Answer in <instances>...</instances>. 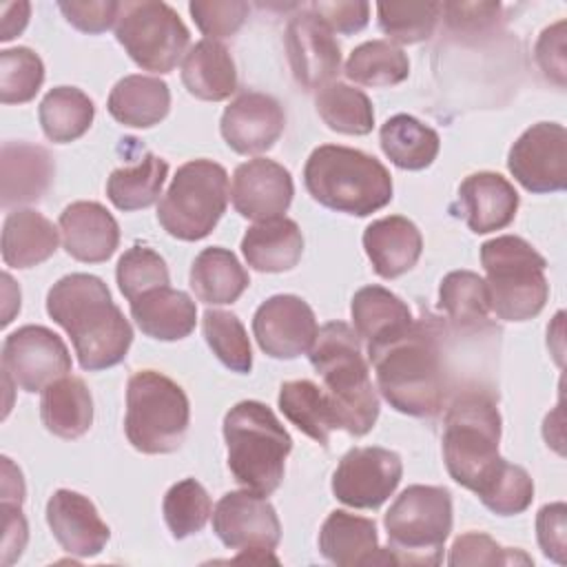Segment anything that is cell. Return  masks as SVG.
<instances>
[{"label": "cell", "mask_w": 567, "mask_h": 567, "mask_svg": "<svg viewBox=\"0 0 567 567\" xmlns=\"http://www.w3.org/2000/svg\"><path fill=\"white\" fill-rule=\"evenodd\" d=\"M248 284L246 268L228 248H204L190 266V288L204 303H233L244 295Z\"/></svg>", "instance_id": "32"}, {"label": "cell", "mask_w": 567, "mask_h": 567, "mask_svg": "<svg viewBox=\"0 0 567 567\" xmlns=\"http://www.w3.org/2000/svg\"><path fill=\"white\" fill-rule=\"evenodd\" d=\"M228 204V173L213 159L182 164L157 204V221L182 241H197L213 233Z\"/></svg>", "instance_id": "10"}, {"label": "cell", "mask_w": 567, "mask_h": 567, "mask_svg": "<svg viewBox=\"0 0 567 567\" xmlns=\"http://www.w3.org/2000/svg\"><path fill=\"white\" fill-rule=\"evenodd\" d=\"M507 168L529 193H558L567 184V131L556 122L529 126L509 148Z\"/></svg>", "instance_id": "14"}, {"label": "cell", "mask_w": 567, "mask_h": 567, "mask_svg": "<svg viewBox=\"0 0 567 567\" xmlns=\"http://www.w3.org/2000/svg\"><path fill=\"white\" fill-rule=\"evenodd\" d=\"M383 399L401 414L434 416L445 401V372L441 365L439 326L432 319L412 321L403 332L370 343Z\"/></svg>", "instance_id": "2"}, {"label": "cell", "mask_w": 567, "mask_h": 567, "mask_svg": "<svg viewBox=\"0 0 567 567\" xmlns=\"http://www.w3.org/2000/svg\"><path fill=\"white\" fill-rule=\"evenodd\" d=\"M188 11L206 40H219L237 33L248 18V4L241 0H193Z\"/></svg>", "instance_id": "47"}, {"label": "cell", "mask_w": 567, "mask_h": 567, "mask_svg": "<svg viewBox=\"0 0 567 567\" xmlns=\"http://www.w3.org/2000/svg\"><path fill=\"white\" fill-rule=\"evenodd\" d=\"M204 339L213 354L233 372L248 374L252 368L250 341L244 323L226 310H206L202 319Z\"/></svg>", "instance_id": "41"}, {"label": "cell", "mask_w": 567, "mask_h": 567, "mask_svg": "<svg viewBox=\"0 0 567 567\" xmlns=\"http://www.w3.org/2000/svg\"><path fill=\"white\" fill-rule=\"evenodd\" d=\"M303 184L321 206L357 217L372 215L392 199L388 168L377 157L339 144H323L310 153Z\"/></svg>", "instance_id": "4"}, {"label": "cell", "mask_w": 567, "mask_h": 567, "mask_svg": "<svg viewBox=\"0 0 567 567\" xmlns=\"http://www.w3.org/2000/svg\"><path fill=\"white\" fill-rule=\"evenodd\" d=\"M168 175L166 159L155 153H144L137 164L115 168L106 179V195L120 210H140L151 206Z\"/></svg>", "instance_id": "37"}, {"label": "cell", "mask_w": 567, "mask_h": 567, "mask_svg": "<svg viewBox=\"0 0 567 567\" xmlns=\"http://www.w3.org/2000/svg\"><path fill=\"white\" fill-rule=\"evenodd\" d=\"M64 250L84 264L106 261L120 244L115 217L97 202H73L60 213Z\"/></svg>", "instance_id": "21"}, {"label": "cell", "mask_w": 567, "mask_h": 567, "mask_svg": "<svg viewBox=\"0 0 567 567\" xmlns=\"http://www.w3.org/2000/svg\"><path fill=\"white\" fill-rule=\"evenodd\" d=\"M131 317L146 337L177 341L195 330L197 306L186 292L159 286L131 301Z\"/></svg>", "instance_id": "26"}, {"label": "cell", "mask_w": 567, "mask_h": 567, "mask_svg": "<svg viewBox=\"0 0 567 567\" xmlns=\"http://www.w3.org/2000/svg\"><path fill=\"white\" fill-rule=\"evenodd\" d=\"M47 312L71 337L82 370L113 368L131 348V323L95 275L71 272L58 279L47 295Z\"/></svg>", "instance_id": "1"}, {"label": "cell", "mask_w": 567, "mask_h": 567, "mask_svg": "<svg viewBox=\"0 0 567 567\" xmlns=\"http://www.w3.org/2000/svg\"><path fill=\"white\" fill-rule=\"evenodd\" d=\"M319 549L323 558L341 567L396 563L390 549L379 547L377 525L370 518L334 509L321 525Z\"/></svg>", "instance_id": "22"}, {"label": "cell", "mask_w": 567, "mask_h": 567, "mask_svg": "<svg viewBox=\"0 0 567 567\" xmlns=\"http://www.w3.org/2000/svg\"><path fill=\"white\" fill-rule=\"evenodd\" d=\"M396 565H439L452 532V496L445 487H405L383 518Z\"/></svg>", "instance_id": "9"}, {"label": "cell", "mask_w": 567, "mask_h": 567, "mask_svg": "<svg viewBox=\"0 0 567 567\" xmlns=\"http://www.w3.org/2000/svg\"><path fill=\"white\" fill-rule=\"evenodd\" d=\"M295 195L290 173L266 157H255L235 168L230 199L235 210L255 221L284 217Z\"/></svg>", "instance_id": "17"}, {"label": "cell", "mask_w": 567, "mask_h": 567, "mask_svg": "<svg viewBox=\"0 0 567 567\" xmlns=\"http://www.w3.org/2000/svg\"><path fill=\"white\" fill-rule=\"evenodd\" d=\"M58 250V228L33 208H18L2 224V261L11 268H31Z\"/></svg>", "instance_id": "30"}, {"label": "cell", "mask_w": 567, "mask_h": 567, "mask_svg": "<svg viewBox=\"0 0 567 567\" xmlns=\"http://www.w3.org/2000/svg\"><path fill=\"white\" fill-rule=\"evenodd\" d=\"M182 82L206 102H221L237 91V71L228 49L217 40H199L184 55Z\"/></svg>", "instance_id": "29"}, {"label": "cell", "mask_w": 567, "mask_h": 567, "mask_svg": "<svg viewBox=\"0 0 567 567\" xmlns=\"http://www.w3.org/2000/svg\"><path fill=\"white\" fill-rule=\"evenodd\" d=\"M516 560L512 549H503L494 538L481 532L463 534L450 549V565H507Z\"/></svg>", "instance_id": "48"}, {"label": "cell", "mask_w": 567, "mask_h": 567, "mask_svg": "<svg viewBox=\"0 0 567 567\" xmlns=\"http://www.w3.org/2000/svg\"><path fill=\"white\" fill-rule=\"evenodd\" d=\"M498 441L501 414L494 396L481 390L456 396L443 427V461L450 476L476 494L503 461Z\"/></svg>", "instance_id": "6"}, {"label": "cell", "mask_w": 567, "mask_h": 567, "mask_svg": "<svg viewBox=\"0 0 567 567\" xmlns=\"http://www.w3.org/2000/svg\"><path fill=\"white\" fill-rule=\"evenodd\" d=\"M29 2H0V40L9 42L22 33L29 22Z\"/></svg>", "instance_id": "55"}, {"label": "cell", "mask_w": 567, "mask_h": 567, "mask_svg": "<svg viewBox=\"0 0 567 567\" xmlns=\"http://www.w3.org/2000/svg\"><path fill=\"white\" fill-rule=\"evenodd\" d=\"M308 357L323 379V392L332 405L337 427L352 436L368 434L379 416V396L354 328L343 321L321 326Z\"/></svg>", "instance_id": "3"}, {"label": "cell", "mask_w": 567, "mask_h": 567, "mask_svg": "<svg viewBox=\"0 0 567 567\" xmlns=\"http://www.w3.org/2000/svg\"><path fill=\"white\" fill-rule=\"evenodd\" d=\"M53 179V159L47 148L29 142H4L0 151L2 206L31 204L44 197Z\"/></svg>", "instance_id": "24"}, {"label": "cell", "mask_w": 567, "mask_h": 567, "mask_svg": "<svg viewBox=\"0 0 567 567\" xmlns=\"http://www.w3.org/2000/svg\"><path fill=\"white\" fill-rule=\"evenodd\" d=\"M350 312L354 332L359 339H365L368 346L403 332L414 321L408 303L383 286L359 288L352 297Z\"/></svg>", "instance_id": "33"}, {"label": "cell", "mask_w": 567, "mask_h": 567, "mask_svg": "<svg viewBox=\"0 0 567 567\" xmlns=\"http://www.w3.org/2000/svg\"><path fill=\"white\" fill-rule=\"evenodd\" d=\"M565 514L567 507L565 503H551L538 509L536 514V536L543 554L558 565H565V551H567V540H565Z\"/></svg>", "instance_id": "50"}, {"label": "cell", "mask_w": 567, "mask_h": 567, "mask_svg": "<svg viewBox=\"0 0 567 567\" xmlns=\"http://www.w3.org/2000/svg\"><path fill=\"white\" fill-rule=\"evenodd\" d=\"M217 538L239 551H272L281 540V525L266 496L241 489L219 498L213 512Z\"/></svg>", "instance_id": "15"}, {"label": "cell", "mask_w": 567, "mask_h": 567, "mask_svg": "<svg viewBox=\"0 0 567 567\" xmlns=\"http://www.w3.org/2000/svg\"><path fill=\"white\" fill-rule=\"evenodd\" d=\"M481 264L487 275L489 310L505 321L536 317L549 297L545 257L516 235H501L481 246Z\"/></svg>", "instance_id": "7"}, {"label": "cell", "mask_w": 567, "mask_h": 567, "mask_svg": "<svg viewBox=\"0 0 567 567\" xmlns=\"http://www.w3.org/2000/svg\"><path fill=\"white\" fill-rule=\"evenodd\" d=\"M162 512L173 538H186L204 529L213 505L202 483L195 478H184L168 487L164 494Z\"/></svg>", "instance_id": "42"}, {"label": "cell", "mask_w": 567, "mask_h": 567, "mask_svg": "<svg viewBox=\"0 0 567 567\" xmlns=\"http://www.w3.org/2000/svg\"><path fill=\"white\" fill-rule=\"evenodd\" d=\"M536 62L558 86L565 84V22L547 27L536 42Z\"/></svg>", "instance_id": "53"}, {"label": "cell", "mask_w": 567, "mask_h": 567, "mask_svg": "<svg viewBox=\"0 0 567 567\" xmlns=\"http://www.w3.org/2000/svg\"><path fill=\"white\" fill-rule=\"evenodd\" d=\"M317 113L330 131L343 135H368L374 126L370 97L350 84L330 82L317 91Z\"/></svg>", "instance_id": "38"}, {"label": "cell", "mask_w": 567, "mask_h": 567, "mask_svg": "<svg viewBox=\"0 0 567 567\" xmlns=\"http://www.w3.org/2000/svg\"><path fill=\"white\" fill-rule=\"evenodd\" d=\"M2 551L4 565H11L27 545V520L22 516V501L20 498H2Z\"/></svg>", "instance_id": "54"}, {"label": "cell", "mask_w": 567, "mask_h": 567, "mask_svg": "<svg viewBox=\"0 0 567 567\" xmlns=\"http://www.w3.org/2000/svg\"><path fill=\"white\" fill-rule=\"evenodd\" d=\"M284 126L286 115L275 97L246 91L224 109L219 131L235 153L255 155L272 148Z\"/></svg>", "instance_id": "19"}, {"label": "cell", "mask_w": 567, "mask_h": 567, "mask_svg": "<svg viewBox=\"0 0 567 567\" xmlns=\"http://www.w3.org/2000/svg\"><path fill=\"white\" fill-rule=\"evenodd\" d=\"M115 38L137 66L153 73H171L190 42L177 11L157 0L120 2Z\"/></svg>", "instance_id": "11"}, {"label": "cell", "mask_w": 567, "mask_h": 567, "mask_svg": "<svg viewBox=\"0 0 567 567\" xmlns=\"http://www.w3.org/2000/svg\"><path fill=\"white\" fill-rule=\"evenodd\" d=\"M228 467L239 485L261 496L272 494L286 470L292 439L261 401H239L224 416Z\"/></svg>", "instance_id": "5"}, {"label": "cell", "mask_w": 567, "mask_h": 567, "mask_svg": "<svg viewBox=\"0 0 567 567\" xmlns=\"http://www.w3.org/2000/svg\"><path fill=\"white\" fill-rule=\"evenodd\" d=\"M286 51L290 71L303 89L326 86L341 64V51L332 31L312 11H303L288 22Z\"/></svg>", "instance_id": "18"}, {"label": "cell", "mask_w": 567, "mask_h": 567, "mask_svg": "<svg viewBox=\"0 0 567 567\" xmlns=\"http://www.w3.org/2000/svg\"><path fill=\"white\" fill-rule=\"evenodd\" d=\"M401 456L385 447H352L339 461L332 476V494L343 505L377 509L401 483Z\"/></svg>", "instance_id": "13"}, {"label": "cell", "mask_w": 567, "mask_h": 567, "mask_svg": "<svg viewBox=\"0 0 567 567\" xmlns=\"http://www.w3.org/2000/svg\"><path fill=\"white\" fill-rule=\"evenodd\" d=\"M279 408L292 425L323 447L328 445L330 432L337 430V419L323 388L308 379L286 381L279 388Z\"/></svg>", "instance_id": "35"}, {"label": "cell", "mask_w": 567, "mask_h": 567, "mask_svg": "<svg viewBox=\"0 0 567 567\" xmlns=\"http://www.w3.org/2000/svg\"><path fill=\"white\" fill-rule=\"evenodd\" d=\"M476 496L489 512L498 516H514L532 505L534 483L520 465L507 463L503 458L496 472L476 492Z\"/></svg>", "instance_id": "44"}, {"label": "cell", "mask_w": 567, "mask_h": 567, "mask_svg": "<svg viewBox=\"0 0 567 567\" xmlns=\"http://www.w3.org/2000/svg\"><path fill=\"white\" fill-rule=\"evenodd\" d=\"M64 18L84 33H102L113 22H117L120 2L113 0H71V2H58Z\"/></svg>", "instance_id": "49"}, {"label": "cell", "mask_w": 567, "mask_h": 567, "mask_svg": "<svg viewBox=\"0 0 567 567\" xmlns=\"http://www.w3.org/2000/svg\"><path fill=\"white\" fill-rule=\"evenodd\" d=\"M310 11L337 33H357L368 24V2H312Z\"/></svg>", "instance_id": "51"}, {"label": "cell", "mask_w": 567, "mask_h": 567, "mask_svg": "<svg viewBox=\"0 0 567 567\" xmlns=\"http://www.w3.org/2000/svg\"><path fill=\"white\" fill-rule=\"evenodd\" d=\"M109 113L124 126L148 128L159 124L171 109L168 84L151 75H124L109 95Z\"/></svg>", "instance_id": "28"}, {"label": "cell", "mask_w": 567, "mask_h": 567, "mask_svg": "<svg viewBox=\"0 0 567 567\" xmlns=\"http://www.w3.org/2000/svg\"><path fill=\"white\" fill-rule=\"evenodd\" d=\"M410 73L408 55L390 40H370L359 44L348 62V80L363 86H394Z\"/></svg>", "instance_id": "40"}, {"label": "cell", "mask_w": 567, "mask_h": 567, "mask_svg": "<svg viewBox=\"0 0 567 567\" xmlns=\"http://www.w3.org/2000/svg\"><path fill=\"white\" fill-rule=\"evenodd\" d=\"M44 82V64L27 47L0 51V100L2 104H24L35 97Z\"/></svg>", "instance_id": "45"}, {"label": "cell", "mask_w": 567, "mask_h": 567, "mask_svg": "<svg viewBox=\"0 0 567 567\" xmlns=\"http://www.w3.org/2000/svg\"><path fill=\"white\" fill-rule=\"evenodd\" d=\"M317 332L312 308L297 295H275L266 299L252 317V334L259 348L272 359L306 354Z\"/></svg>", "instance_id": "16"}, {"label": "cell", "mask_w": 567, "mask_h": 567, "mask_svg": "<svg viewBox=\"0 0 567 567\" xmlns=\"http://www.w3.org/2000/svg\"><path fill=\"white\" fill-rule=\"evenodd\" d=\"M188 419V396L173 379L155 370H140L128 379L124 430L137 452H175L184 443Z\"/></svg>", "instance_id": "8"}, {"label": "cell", "mask_w": 567, "mask_h": 567, "mask_svg": "<svg viewBox=\"0 0 567 567\" xmlns=\"http://www.w3.org/2000/svg\"><path fill=\"white\" fill-rule=\"evenodd\" d=\"M47 523L60 547L80 558L97 556L111 538V529L95 505L73 489L53 492L47 503Z\"/></svg>", "instance_id": "20"}, {"label": "cell", "mask_w": 567, "mask_h": 567, "mask_svg": "<svg viewBox=\"0 0 567 567\" xmlns=\"http://www.w3.org/2000/svg\"><path fill=\"white\" fill-rule=\"evenodd\" d=\"M95 106L91 97L75 86L51 89L38 109L40 126L51 142L66 144L82 137L93 124Z\"/></svg>", "instance_id": "36"}, {"label": "cell", "mask_w": 567, "mask_h": 567, "mask_svg": "<svg viewBox=\"0 0 567 567\" xmlns=\"http://www.w3.org/2000/svg\"><path fill=\"white\" fill-rule=\"evenodd\" d=\"M439 306L458 330L478 328L489 315L485 279L472 270L447 272L439 286Z\"/></svg>", "instance_id": "39"}, {"label": "cell", "mask_w": 567, "mask_h": 567, "mask_svg": "<svg viewBox=\"0 0 567 567\" xmlns=\"http://www.w3.org/2000/svg\"><path fill=\"white\" fill-rule=\"evenodd\" d=\"M115 279L120 286V292L133 301L140 295L159 288V286H168V268L166 261L146 246H133L128 248L115 268Z\"/></svg>", "instance_id": "46"}, {"label": "cell", "mask_w": 567, "mask_h": 567, "mask_svg": "<svg viewBox=\"0 0 567 567\" xmlns=\"http://www.w3.org/2000/svg\"><path fill=\"white\" fill-rule=\"evenodd\" d=\"M458 204L472 233L485 235L509 226L518 210L516 188L498 173H472L458 186Z\"/></svg>", "instance_id": "23"}, {"label": "cell", "mask_w": 567, "mask_h": 567, "mask_svg": "<svg viewBox=\"0 0 567 567\" xmlns=\"http://www.w3.org/2000/svg\"><path fill=\"white\" fill-rule=\"evenodd\" d=\"M379 142L385 157L403 171L427 168L439 155V133L412 115L399 113L379 131Z\"/></svg>", "instance_id": "34"}, {"label": "cell", "mask_w": 567, "mask_h": 567, "mask_svg": "<svg viewBox=\"0 0 567 567\" xmlns=\"http://www.w3.org/2000/svg\"><path fill=\"white\" fill-rule=\"evenodd\" d=\"M379 27L381 31L399 42L414 44L427 40L441 16V2H379Z\"/></svg>", "instance_id": "43"}, {"label": "cell", "mask_w": 567, "mask_h": 567, "mask_svg": "<svg viewBox=\"0 0 567 567\" xmlns=\"http://www.w3.org/2000/svg\"><path fill=\"white\" fill-rule=\"evenodd\" d=\"M40 419L60 439H80L93 423V399L80 377H62L42 390Z\"/></svg>", "instance_id": "31"}, {"label": "cell", "mask_w": 567, "mask_h": 567, "mask_svg": "<svg viewBox=\"0 0 567 567\" xmlns=\"http://www.w3.org/2000/svg\"><path fill=\"white\" fill-rule=\"evenodd\" d=\"M71 372L66 343L44 326H22L2 343V377L24 392H42Z\"/></svg>", "instance_id": "12"}, {"label": "cell", "mask_w": 567, "mask_h": 567, "mask_svg": "<svg viewBox=\"0 0 567 567\" xmlns=\"http://www.w3.org/2000/svg\"><path fill=\"white\" fill-rule=\"evenodd\" d=\"M447 27L454 31H483L496 22L498 2H447L441 4Z\"/></svg>", "instance_id": "52"}, {"label": "cell", "mask_w": 567, "mask_h": 567, "mask_svg": "<svg viewBox=\"0 0 567 567\" xmlns=\"http://www.w3.org/2000/svg\"><path fill=\"white\" fill-rule=\"evenodd\" d=\"M241 252L259 272H284L297 266L303 252V235L297 221L275 217L250 226L241 239Z\"/></svg>", "instance_id": "27"}, {"label": "cell", "mask_w": 567, "mask_h": 567, "mask_svg": "<svg viewBox=\"0 0 567 567\" xmlns=\"http://www.w3.org/2000/svg\"><path fill=\"white\" fill-rule=\"evenodd\" d=\"M363 248L374 272L383 279H394L419 261L423 237L414 221L390 215L372 221L363 230Z\"/></svg>", "instance_id": "25"}]
</instances>
